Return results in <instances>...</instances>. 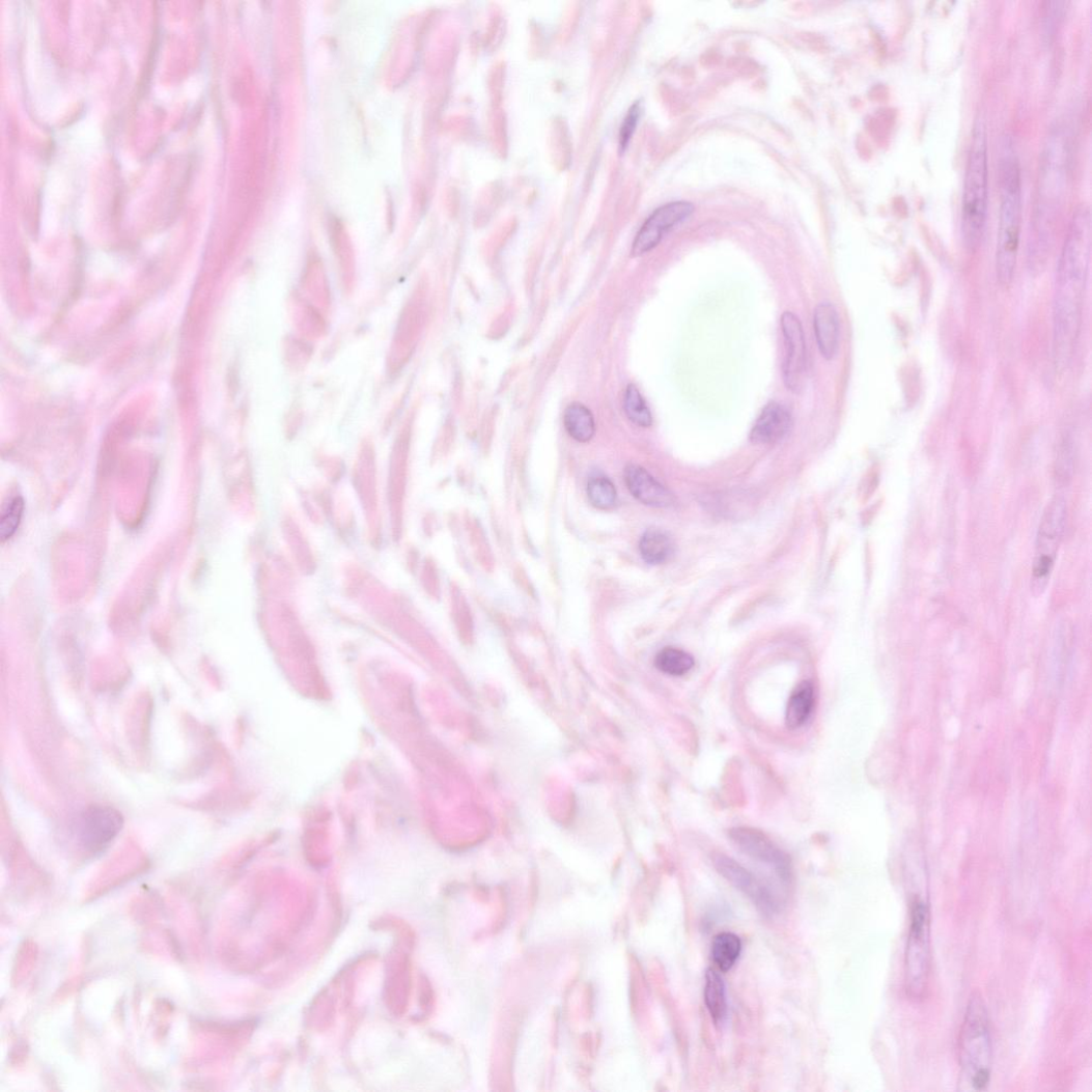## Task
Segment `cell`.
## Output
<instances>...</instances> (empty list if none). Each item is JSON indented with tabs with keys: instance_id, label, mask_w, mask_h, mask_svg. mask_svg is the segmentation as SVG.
<instances>
[{
	"instance_id": "obj_1",
	"label": "cell",
	"mask_w": 1092,
	"mask_h": 1092,
	"mask_svg": "<svg viewBox=\"0 0 1092 1092\" xmlns=\"http://www.w3.org/2000/svg\"><path fill=\"white\" fill-rule=\"evenodd\" d=\"M1091 250V218L1087 206L1074 212L1058 267L1053 313V359L1058 372L1069 368L1083 317Z\"/></svg>"
},
{
	"instance_id": "obj_2",
	"label": "cell",
	"mask_w": 1092,
	"mask_h": 1092,
	"mask_svg": "<svg viewBox=\"0 0 1092 1092\" xmlns=\"http://www.w3.org/2000/svg\"><path fill=\"white\" fill-rule=\"evenodd\" d=\"M1000 220L996 253L998 283L1007 288L1013 282L1021 236V168L1009 137L1003 141L999 163Z\"/></svg>"
},
{
	"instance_id": "obj_3",
	"label": "cell",
	"mask_w": 1092,
	"mask_h": 1092,
	"mask_svg": "<svg viewBox=\"0 0 1092 1092\" xmlns=\"http://www.w3.org/2000/svg\"><path fill=\"white\" fill-rule=\"evenodd\" d=\"M1062 130L1054 129L1045 143L1042 157L1040 196L1036 213L1034 240L1031 243L1032 270L1042 268L1051 242L1053 221L1056 219L1066 183L1068 150Z\"/></svg>"
},
{
	"instance_id": "obj_4",
	"label": "cell",
	"mask_w": 1092,
	"mask_h": 1092,
	"mask_svg": "<svg viewBox=\"0 0 1092 1092\" xmlns=\"http://www.w3.org/2000/svg\"><path fill=\"white\" fill-rule=\"evenodd\" d=\"M960 1085L964 1089L988 1088L993 1066V1044L989 1014L981 993L974 992L967 1005L958 1038Z\"/></svg>"
},
{
	"instance_id": "obj_5",
	"label": "cell",
	"mask_w": 1092,
	"mask_h": 1092,
	"mask_svg": "<svg viewBox=\"0 0 1092 1092\" xmlns=\"http://www.w3.org/2000/svg\"><path fill=\"white\" fill-rule=\"evenodd\" d=\"M988 143L985 125L976 124L967 161L961 203V236L965 249L981 246L988 216Z\"/></svg>"
},
{
	"instance_id": "obj_6",
	"label": "cell",
	"mask_w": 1092,
	"mask_h": 1092,
	"mask_svg": "<svg viewBox=\"0 0 1092 1092\" xmlns=\"http://www.w3.org/2000/svg\"><path fill=\"white\" fill-rule=\"evenodd\" d=\"M930 917L928 902L915 895L911 905V924L905 953V985L911 999L921 1000L929 985Z\"/></svg>"
},
{
	"instance_id": "obj_7",
	"label": "cell",
	"mask_w": 1092,
	"mask_h": 1092,
	"mask_svg": "<svg viewBox=\"0 0 1092 1092\" xmlns=\"http://www.w3.org/2000/svg\"><path fill=\"white\" fill-rule=\"evenodd\" d=\"M1067 517V502L1061 497L1054 498L1042 513L1031 579V590L1035 596L1042 595L1049 583L1065 535Z\"/></svg>"
},
{
	"instance_id": "obj_8",
	"label": "cell",
	"mask_w": 1092,
	"mask_h": 1092,
	"mask_svg": "<svg viewBox=\"0 0 1092 1092\" xmlns=\"http://www.w3.org/2000/svg\"><path fill=\"white\" fill-rule=\"evenodd\" d=\"M729 839L746 856L768 865L784 885L792 883V860L763 832L752 827H735L729 832Z\"/></svg>"
},
{
	"instance_id": "obj_9",
	"label": "cell",
	"mask_w": 1092,
	"mask_h": 1092,
	"mask_svg": "<svg viewBox=\"0 0 1092 1092\" xmlns=\"http://www.w3.org/2000/svg\"><path fill=\"white\" fill-rule=\"evenodd\" d=\"M713 868L726 878L734 888L748 897L755 906L765 916L777 915L781 909V902L772 889L756 875H753L734 859L724 853H713L711 857Z\"/></svg>"
},
{
	"instance_id": "obj_10",
	"label": "cell",
	"mask_w": 1092,
	"mask_h": 1092,
	"mask_svg": "<svg viewBox=\"0 0 1092 1092\" xmlns=\"http://www.w3.org/2000/svg\"><path fill=\"white\" fill-rule=\"evenodd\" d=\"M781 328L785 344L783 382L789 391L800 393L805 385L808 365L804 328L800 318L790 312L782 315Z\"/></svg>"
},
{
	"instance_id": "obj_11",
	"label": "cell",
	"mask_w": 1092,
	"mask_h": 1092,
	"mask_svg": "<svg viewBox=\"0 0 1092 1092\" xmlns=\"http://www.w3.org/2000/svg\"><path fill=\"white\" fill-rule=\"evenodd\" d=\"M695 206L685 201L668 203L657 208L639 230L632 247V256H642L655 249L665 235L688 220Z\"/></svg>"
},
{
	"instance_id": "obj_12",
	"label": "cell",
	"mask_w": 1092,
	"mask_h": 1092,
	"mask_svg": "<svg viewBox=\"0 0 1092 1092\" xmlns=\"http://www.w3.org/2000/svg\"><path fill=\"white\" fill-rule=\"evenodd\" d=\"M122 814L111 807L92 806L83 812L79 821V836L89 850L105 848L122 831Z\"/></svg>"
},
{
	"instance_id": "obj_13",
	"label": "cell",
	"mask_w": 1092,
	"mask_h": 1092,
	"mask_svg": "<svg viewBox=\"0 0 1092 1092\" xmlns=\"http://www.w3.org/2000/svg\"><path fill=\"white\" fill-rule=\"evenodd\" d=\"M624 480L631 495L640 503L655 508H670L675 498L647 470L631 465L625 469Z\"/></svg>"
},
{
	"instance_id": "obj_14",
	"label": "cell",
	"mask_w": 1092,
	"mask_h": 1092,
	"mask_svg": "<svg viewBox=\"0 0 1092 1092\" xmlns=\"http://www.w3.org/2000/svg\"><path fill=\"white\" fill-rule=\"evenodd\" d=\"M792 427V416L783 404L771 401L762 410L750 432L752 443L773 444L782 440Z\"/></svg>"
},
{
	"instance_id": "obj_15",
	"label": "cell",
	"mask_w": 1092,
	"mask_h": 1092,
	"mask_svg": "<svg viewBox=\"0 0 1092 1092\" xmlns=\"http://www.w3.org/2000/svg\"><path fill=\"white\" fill-rule=\"evenodd\" d=\"M814 333L818 349L825 360H833L840 342V323L836 308L822 303L814 311Z\"/></svg>"
},
{
	"instance_id": "obj_16",
	"label": "cell",
	"mask_w": 1092,
	"mask_h": 1092,
	"mask_svg": "<svg viewBox=\"0 0 1092 1092\" xmlns=\"http://www.w3.org/2000/svg\"><path fill=\"white\" fill-rule=\"evenodd\" d=\"M814 707V687L810 681H804L789 696L785 711L787 728L797 730L804 727L811 719Z\"/></svg>"
},
{
	"instance_id": "obj_17",
	"label": "cell",
	"mask_w": 1092,
	"mask_h": 1092,
	"mask_svg": "<svg viewBox=\"0 0 1092 1092\" xmlns=\"http://www.w3.org/2000/svg\"><path fill=\"white\" fill-rule=\"evenodd\" d=\"M563 424L576 441L587 443L595 435V422L591 411L580 402L571 403L563 414Z\"/></svg>"
},
{
	"instance_id": "obj_18",
	"label": "cell",
	"mask_w": 1092,
	"mask_h": 1092,
	"mask_svg": "<svg viewBox=\"0 0 1092 1092\" xmlns=\"http://www.w3.org/2000/svg\"><path fill=\"white\" fill-rule=\"evenodd\" d=\"M639 551L646 562L661 564L674 554L675 543L667 532L650 529L640 539Z\"/></svg>"
},
{
	"instance_id": "obj_19",
	"label": "cell",
	"mask_w": 1092,
	"mask_h": 1092,
	"mask_svg": "<svg viewBox=\"0 0 1092 1092\" xmlns=\"http://www.w3.org/2000/svg\"><path fill=\"white\" fill-rule=\"evenodd\" d=\"M704 1001L713 1023L723 1024L728 1010L726 986L722 976L711 969L705 974Z\"/></svg>"
},
{
	"instance_id": "obj_20",
	"label": "cell",
	"mask_w": 1092,
	"mask_h": 1092,
	"mask_svg": "<svg viewBox=\"0 0 1092 1092\" xmlns=\"http://www.w3.org/2000/svg\"><path fill=\"white\" fill-rule=\"evenodd\" d=\"M741 953V941L735 933L723 932L713 937L711 957L719 968L727 972L733 968Z\"/></svg>"
},
{
	"instance_id": "obj_21",
	"label": "cell",
	"mask_w": 1092,
	"mask_h": 1092,
	"mask_svg": "<svg viewBox=\"0 0 1092 1092\" xmlns=\"http://www.w3.org/2000/svg\"><path fill=\"white\" fill-rule=\"evenodd\" d=\"M590 503L597 509L609 510L616 506L618 494L615 484L605 475L590 477L587 486Z\"/></svg>"
},
{
	"instance_id": "obj_22",
	"label": "cell",
	"mask_w": 1092,
	"mask_h": 1092,
	"mask_svg": "<svg viewBox=\"0 0 1092 1092\" xmlns=\"http://www.w3.org/2000/svg\"><path fill=\"white\" fill-rule=\"evenodd\" d=\"M695 666L694 657L680 649L665 648L655 657V667L671 676H683Z\"/></svg>"
},
{
	"instance_id": "obj_23",
	"label": "cell",
	"mask_w": 1092,
	"mask_h": 1092,
	"mask_svg": "<svg viewBox=\"0 0 1092 1092\" xmlns=\"http://www.w3.org/2000/svg\"><path fill=\"white\" fill-rule=\"evenodd\" d=\"M624 411L628 420L639 427L648 428L653 424L652 413L635 385H628L624 394Z\"/></svg>"
},
{
	"instance_id": "obj_24",
	"label": "cell",
	"mask_w": 1092,
	"mask_h": 1092,
	"mask_svg": "<svg viewBox=\"0 0 1092 1092\" xmlns=\"http://www.w3.org/2000/svg\"><path fill=\"white\" fill-rule=\"evenodd\" d=\"M24 513V501L20 496L10 498L3 506L0 517V537L3 542L11 539L19 530Z\"/></svg>"
},
{
	"instance_id": "obj_25",
	"label": "cell",
	"mask_w": 1092,
	"mask_h": 1092,
	"mask_svg": "<svg viewBox=\"0 0 1092 1092\" xmlns=\"http://www.w3.org/2000/svg\"><path fill=\"white\" fill-rule=\"evenodd\" d=\"M642 104L639 102L635 103L628 110L623 123L621 125L619 135V144L621 152H624L629 144L631 139L636 131L639 123L640 117H642Z\"/></svg>"
}]
</instances>
